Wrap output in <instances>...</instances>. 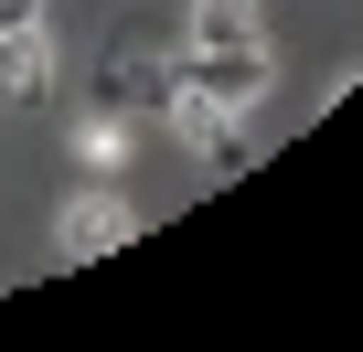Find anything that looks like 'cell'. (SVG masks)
I'll list each match as a JSON object with an SVG mask.
<instances>
[{
    "label": "cell",
    "instance_id": "cell-2",
    "mask_svg": "<svg viewBox=\"0 0 363 352\" xmlns=\"http://www.w3.org/2000/svg\"><path fill=\"white\" fill-rule=\"evenodd\" d=\"M65 256H107V246H128V214L107 203V193H86V203H65Z\"/></svg>",
    "mask_w": 363,
    "mask_h": 352
},
{
    "label": "cell",
    "instance_id": "cell-3",
    "mask_svg": "<svg viewBox=\"0 0 363 352\" xmlns=\"http://www.w3.org/2000/svg\"><path fill=\"white\" fill-rule=\"evenodd\" d=\"M43 75H54L43 22H33V33H0V96H43Z\"/></svg>",
    "mask_w": 363,
    "mask_h": 352
},
{
    "label": "cell",
    "instance_id": "cell-5",
    "mask_svg": "<svg viewBox=\"0 0 363 352\" xmlns=\"http://www.w3.org/2000/svg\"><path fill=\"white\" fill-rule=\"evenodd\" d=\"M43 22V0H0V33H33Z\"/></svg>",
    "mask_w": 363,
    "mask_h": 352
},
{
    "label": "cell",
    "instance_id": "cell-4",
    "mask_svg": "<svg viewBox=\"0 0 363 352\" xmlns=\"http://www.w3.org/2000/svg\"><path fill=\"white\" fill-rule=\"evenodd\" d=\"M193 43H203V54L257 43V0H193Z\"/></svg>",
    "mask_w": 363,
    "mask_h": 352
},
{
    "label": "cell",
    "instance_id": "cell-1",
    "mask_svg": "<svg viewBox=\"0 0 363 352\" xmlns=\"http://www.w3.org/2000/svg\"><path fill=\"white\" fill-rule=\"evenodd\" d=\"M267 86H278V64H267L257 43H225V54H203V43H193V64L160 86V107H171V128L193 139V149H225V139H235V118H246Z\"/></svg>",
    "mask_w": 363,
    "mask_h": 352
}]
</instances>
